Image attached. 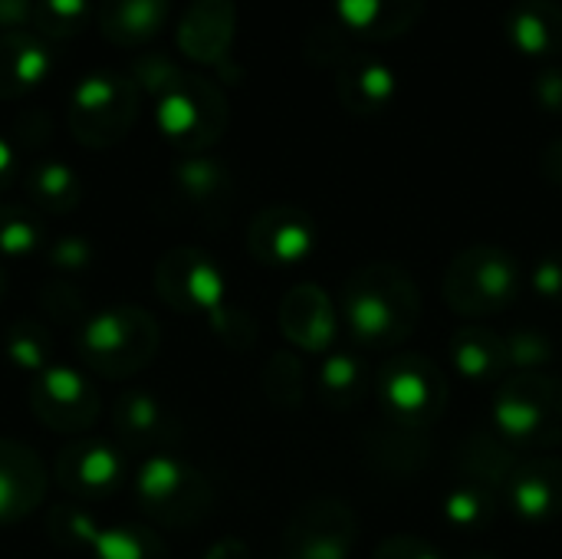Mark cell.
Returning a JSON list of instances; mask_svg holds the SVG:
<instances>
[{
  "label": "cell",
  "mask_w": 562,
  "mask_h": 559,
  "mask_svg": "<svg viewBox=\"0 0 562 559\" xmlns=\"http://www.w3.org/2000/svg\"><path fill=\"white\" fill-rule=\"evenodd\" d=\"M3 353L10 359L13 369L40 376L43 369L53 366V339L49 329L36 320H16L7 333H3Z\"/></svg>",
  "instance_id": "cell-31"
},
{
  "label": "cell",
  "mask_w": 562,
  "mask_h": 559,
  "mask_svg": "<svg viewBox=\"0 0 562 559\" xmlns=\"http://www.w3.org/2000/svg\"><path fill=\"white\" fill-rule=\"evenodd\" d=\"M30 412L53 432H86L99 418V395L82 372L49 366L30 382Z\"/></svg>",
  "instance_id": "cell-12"
},
{
  "label": "cell",
  "mask_w": 562,
  "mask_h": 559,
  "mask_svg": "<svg viewBox=\"0 0 562 559\" xmlns=\"http://www.w3.org/2000/svg\"><path fill=\"white\" fill-rule=\"evenodd\" d=\"M494 432L520 455L562 445V376L517 372L507 376L491 405Z\"/></svg>",
  "instance_id": "cell-3"
},
{
  "label": "cell",
  "mask_w": 562,
  "mask_h": 559,
  "mask_svg": "<svg viewBox=\"0 0 562 559\" xmlns=\"http://www.w3.org/2000/svg\"><path fill=\"white\" fill-rule=\"evenodd\" d=\"M464 559H501L497 554H471V557H464Z\"/></svg>",
  "instance_id": "cell-44"
},
{
  "label": "cell",
  "mask_w": 562,
  "mask_h": 559,
  "mask_svg": "<svg viewBox=\"0 0 562 559\" xmlns=\"http://www.w3.org/2000/svg\"><path fill=\"white\" fill-rule=\"evenodd\" d=\"M280 329L303 353L329 356L336 349V336H339V313L323 287L296 283L280 300Z\"/></svg>",
  "instance_id": "cell-16"
},
{
  "label": "cell",
  "mask_w": 562,
  "mask_h": 559,
  "mask_svg": "<svg viewBox=\"0 0 562 559\" xmlns=\"http://www.w3.org/2000/svg\"><path fill=\"white\" fill-rule=\"evenodd\" d=\"M336 23L356 43H392L418 26L425 0H329Z\"/></svg>",
  "instance_id": "cell-18"
},
{
  "label": "cell",
  "mask_w": 562,
  "mask_h": 559,
  "mask_svg": "<svg viewBox=\"0 0 562 559\" xmlns=\"http://www.w3.org/2000/svg\"><path fill=\"white\" fill-rule=\"evenodd\" d=\"M530 287L540 300L562 306V250L537 257V264L530 267Z\"/></svg>",
  "instance_id": "cell-36"
},
{
  "label": "cell",
  "mask_w": 562,
  "mask_h": 559,
  "mask_svg": "<svg viewBox=\"0 0 562 559\" xmlns=\"http://www.w3.org/2000/svg\"><path fill=\"white\" fill-rule=\"evenodd\" d=\"M16 178V155L13 148L0 138V191H7Z\"/></svg>",
  "instance_id": "cell-42"
},
{
  "label": "cell",
  "mask_w": 562,
  "mask_h": 559,
  "mask_svg": "<svg viewBox=\"0 0 562 559\" xmlns=\"http://www.w3.org/2000/svg\"><path fill=\"white\" fill-rule=\"evenodd\" d=\"M155 283H158L161 300L171 310L211 323V329L231 346H244L254 339L250 316L231 306L227 280L207 254L191 250V247H178L165 254L155 270Z\"/></svg>",
  "instance_id": "cell-2"
},
{
  "label": "cell",
  "mask_w": 562,
  "mask_h": 559,
  "mask_svg": "<svg viewBox=\"0 0 562 559\" xmlns=\"http://www.w3.org/2000/svg\"><path fill=\"white\" fill-rule=\"evenodd\" d=\"M372 376L369 366L362 362V356H356L352 349H333L316 376V389L323 405H329L333 412H349L359 409L362 399L369 395Z\"/></svg>",
  "instance_id": "cell-27"
},
{
  "label": "cell",
  "mask_w": 562,
  "mask_h": 559,
  "mask_svg": "<svg viewBox=\"0 0 562 559\" xmlns=\"http://www.w3.org/2000/svg\"><path fill=\"white\" fill-rule=\"evenodd\" d=\"M507 43L530 59L562 56V3L557 0H514L504 13Z\"/></svg>",
  "instance_id": "cell-22"
},
{
  "label": "cell",
  "mask_w": 562,
  "mask_h": 559,
  "mask_svg": "<svg viewBox=\"0 0 562 559\" xmlns=\"http://www.w3.org/2000/svg\"><path fill=\"white\" fill-rule=\"evenodd\" d=\"M112 425L125 448L148 451V455H168V448L181 438L178 418L165 409L158 395H148V392L122 395L115 402Z\"/></svg>",
  "instance_id": "cell-19"
},
{
  "label": "cell",
  "mask_w": 562,
  "mask_h": 559,
  "mask_svg": "<svg viewBox=\"0 0 562 559\" xmlns=\"http://www.w3.org/2000/svg\"><path fill=\"white\" fill-rule=\"evenodd\" d=\"M3 283H7V280H3V270H0V300H3Z\"/></svg>",
  "instance_id": "cell-45"
},
{
  "label": "cell",
  "mask_w": 562,
  "mask_h": 559,
  "mask_svg": "<svg viewBox=\"0 0 562 559\" xmlns=\"http://www.w3.org/2000/svg\"><path fill=\"white\" fill-rule=\"evenodd\" d=\"M23 188L30 198V208L36 214H69L79 204V178L63 161H36L23 175Z\"/></svg>",
  "instance_id": "cell-28"
},
{
  "label": "cell",
  "mask_w": 562,
  "mask_h": 559,
  "mask_svg": "<svg viewBox=\"0 0 562 559\" xmlns=\"http://www.w3.org/2000/svg\"><path fill=\"white\" fill-rule=\"evenodd\" d=\"M227 115L224 92L198 72H178L155 96V122L161 135L188 155L211 148L224 135Z\"/></svg>",
  "instance_id": "cell-6"
},
{
  "label": "cell",
  "mask_w": 562,
  "mask_h": 559,
  "mask_svg": "<svg viewBox=\"0 0 562 559\" xmlns=\"http://www.w3.org/2000/svg\"><path fill=\"white\" fill-rule=\"evenodd\" d=\"M540 171H543V178L553 188H562V138H553V142L543 145V152H540Z\"/></svg>",
  "instance_id": "cell-41"
},
{
  "label": "cell",
  "mask_w": 562,
  "mask_h": 559,
  "mask_svg": "<svg viewBox=\"0 0 562 559\" xmlns=\"http://www.w3.org/2000/svg\"><path fill=\"white\" fill-rule=\"evenodd\" d=\"M168 0H99V30L115 46H142L168 20Z\"/></svg>",
  "instance_id": "cell-26"
},
{
  "label": "cell",
  "mask_w": 562,
  "mask_h": 559,
  "mask_svg": "<svg viewBox=\"0 0 562 559\" xmlns=\"http://www.w3.org/2000/svg\"><path fill=\"white\" fill-rule=\"evenodd\" d=\"M43 244V221L33 208L0 204V254L26 257Z\"/></svg>",
  "instance_id": "cell-33"
},
{
  "label": "cell",
  "mask_w": 562,
  "mask_h": 559,
  "mask_svg": "<svg viewBox=\"0 0 562 559\" xmlns=\"http://www.w3.org/2000/svg\"><path fill=\"white\" fill-rule=\"evenodd\" d=\"M445 521L464 534H477L484 527L494 524L497 517V491L487 488V484H477V481H468L461 478L448 494H445Z\"/></svg>",
  "instance_id": "cell-30"
},
{
  "label": "cell",
  "mask_w": 562,
  "mask_h": 559,
  "mask_svg": "<svg viewBox=\"0 0 562 559\" xmlns=\"http://www.w3.org/2000/svg\"><path fill=\"white\" fill-rule=\"evenodd\" d=\"M524 287L520 260L501 244H471L445 270V303L468 320L504 313Z\"/></svg>",
  "instance_id": "cell-4"
},
{
  "label": "cell",
  "mask_w": 562,
  "mask_h": 559,
  "mask_svg": "<svg viewBox=\"0 0 562 559\" xmlns=\"http://www.w3.org/2000/svg\"><path fill=\"white\" fill-rule=\"evenodd\" d=\"M527 455H520L514 445H507L494 428H477L471 435H464V441L458 445V471L468 481L487 484L494 491H504V484L510 481V474L517 471V465Z\"/></svg>",
  "instance_id": "cell-24"
},
{
  "label": "cell",
  "mask_w": 562,
  "mask_h": 559,
  "mask_svg": "<svg viewBox=\"0 0 562 559\" xmlns=\"http://www.w3.org/2000/svg\"><path fill=\"white\" fill-rule=\"evenodd\" d=\"M263 389H267L270 402H277V405H286V409L300 405V399H303V369L296 366V359L286 356V353L273 356L267 362V372H263Z\"/></svg>",
  "instance_id": "cell-35"
},
{
  "label": "cell",
  "mask_w": 562,
  "mask_h": 559,
  "mask_svg": "<svg viewBox=\"0 0 562 559\" xmlns=\"http://www.w3.org/2000/svg\"><path fill=\"white\" fill-rule=\"evenodd\" d=\"M507 359H510V376L517 372H547L557 359L553 339L537 329V326H514L504 333Z\"/></svg>",
  "instance_id": "cell-32"
},
{
  "label": "cell",
  "mask_w": 562,
  "mask_h": 559,
  "mask_svg": "<svg viewBox=\"0 0 562 559\" xmlns=\"http://www.w3.org/2000/svg\"><path fill=\"white\" fill-rule=\"evenodd\" d=\"M316 241H319V227L313 214L303 208H290V204L263 208L247 227L250 257L273 270H290L310 260V254L316 250Z\"/></svg>",
  "instance_id": "cell-11"
},
{
  "label": "cell",
  "mask_w": 562,
  "mask_h": 559,
  "mask_svg": "<svg viewBox=\"0 0 562 559\" xmlns=\"http://www.w3.org/2000/svg\"><path fill=\"white\" fill-rule=\"evenodd\" d=\"M504 501L517 514L520 524L543 527L562 517V458L557 455H530L517 465L510 481L504 484Z\"/></svg>",
  "instance_id": "cell-15"
},
{
  "label": "cell",
  "mask_w": 562,
  "mask_h": 559,
  "mask_svg": "<svg viewBox=\"0 0 562 559\" xmlns=\"http://www.w3.org/2000/svg\"><path fill=\"white\" fill-rule=\"evenodd\" d=\"M451 366L468 382H504L510 376V359L504 346V333L484 323H464L451 336Z\"/></svg>",
  "instance_id": "cell-23"
},
{
  "label": "cell",
  "mask_w": 562,
  "mask_h": 559,
  "mask_svg": "<svg viewBox=\"0 0 562 559\" xmlns=\"http://www.w3.org/2000/svg\"><path fill=\"white\" fill-rule=\"evenodd\" d=\"M138 507L161 527H194L207 517L214 491L207 478L188 461L168 455H151L135 478Z\"/></svg>",
  "instance_id": "cell-8"
},
{
  "label": "cell",
  "mask_w": 562,
  "mask_h": 559,
  "mask_svg": "<svg viewBox=\"0 0 562 559\" xmlns=\"http://www.w3.org/2000/svg\"><path fill=\"white\" fill-rule=\"evenodd\" d=\"M49 257L59 270H86V264L92 260V250H89L86 237H59L49 247Z\"/></svg>",
  "instance_id": "cell-39"
},
{
  "label": "cell",
  "mask_w": 562,
  "mask_h": 559,
  "mask_svg": "<svg viewBox=\"0 0 562 559\" xmlns=\"http://www.w3.org/2000/svg\"><path fill=\"white\" fill-rule=\"evenodd\" d=\"M175 178H178L181 194H184L191 204L207 208V211H221V208L231 201V191H234L227 168H224L221 161L201 158V155L181 161L178 171H175Z\"/></svg>",
  "instance_id": "cell-29"
},
{
  "label": "cell",
  "mask_w": 562,
  "mask_h": 559,
  "mask_svg": "<svg viewBox=\"0 0 562 559\" xmlns=\"http://www.w3.org/2000/svg\"><path fill=\"white\" fill-rule=\"evenodd\" d=\"M142 89L132 76L122 72H89L69 102L72 135L89 148L115 145L122 135L132 132L138 119Z\"/></svg>",
  "instance_id": "cell-9"
},
{
  "label": "cell",
  "mask_w": 562,
  "mask_h": 559,
  "mask_svg": "<svg viewBox=\"0 0 562 559\" xmlns=\"http://www.w3.org/2000/svg\"><path fill=\"white\" fill-rule=\"evenodd\" d=\"M372 559H448L438 547H431L428 540L422 537H412V534H395V537H385Z\"/></svg>",
  "instance_id": "cell-37"
},
{
  "label": "cell",
  "mask_w": 562,
  "mask_h": 559,
  "mask_svg": "<svg viewBox=\"0 0 562 559\" xmlns=\"http://www.w3.org/2000/svg\"><path fill=\"white\" fill-rule=\"evenodd\" d=\"M53 56L43 36L13 30L0 36V99H16L49 76Z\"/></svg>",
  "instance_id": "cell-25"
},
{
  "label": "cell",
  "mask_w": 562,
  "mask_h": 559,
  "mask_svg": "<svg viewBox=\"0 0 562 559\" xmlns=\"http://www.w3.org/2000/svg\"><path fill=\"white\" fill-rule=\"evenodd\" d=\"M56 484L76 501H99L115 494L128 478V461L119 448L99 441H79L56 455L53 461Z\"/></svg>",
  "instance_id": "cell-14"
},
{
  "label": "cell",
  "mask_w": 562,
  "mask_h": 559,
  "mask_svg": "<svg viewBox=\"0 0 562 559\" xmlns=\"http://www.w3.org/2000/svg\"><path fill=\"white\" fill-rule=\"evenodd\" d=\"M398 89H402L398 72L372 53L356 49L346 63L336 66V96L342 109L359 119L382 115L398 99Z\"/></svg>",
  "instance_id": "cell-17"
},
{
  "label": "cell",
  "mask_w": 562,
  "mask_h": 559,
  "mask_svg": "<svg viewBox=\"0 0 562 559\" xmlns=\"http://www.w3.org/2000/svg\"><path fill=\"white\" fill-rule=\"evenodd\" d=\"M204 559H250V550L244 544H237V540H224V544H217Z\"/></svg>",
  "instance_id": "cell-43"
},
{
  "label": "cell",
  "mask_w": 562,
  "mask_h": 559,
  "mask_svg": "<svg viewBox=\"0 0 562 559\" xmlns=\"http://www.w3.org/2000/svg\"><path fill=\"white\" fill-rule=\"evenodd\" d=\"M53 537L66 547H89L92 559H168V550L158 534L148 527H95L89 514L79 507L53 511Z\"/></svg>",
  "instance_id": "cell-13"
},
{
  "label": "cell",
  "mask_w": 562,
  "mask_h": 559,
  "mask_svg": "<svg viewBox=\"0 0 562 559\" xmlns=\"http://www.w3.org/2000/svg\"><path fill=\"white\" fill-rule=\"evenodd\" d=\"M79 359L109 379L145 369L158 353V323L138 306H112L79 323L76 329Z\"/></svg>",
  "instance_id": "cell-5"
},
{
  "label": "cell",
  "mask_w": 562,
  "mask_h": 559,
  "mask_svg": "<svg viewBox=\"0 0 562 559\" xmlns=\"http://www.w3.org/2000/svg\"><path fill=\"white\" fill-rule=\"evenodd\" d=\"M339 316L356 346L398 349L422 323V290L398 264H366L346 280Z\"/></svg>",
  "instance_id": "cell-1"
},
{
  "label": "cell",
  "mask_w": 562,
  "mask_h": 559,
  "mask_svg": "<svg viewBox=\"0 0 562 559\" xmlns=\"http://www.w3.org/2000/svg\"><path fill=\"white\" fill-rule=\"evenodd\" d=\"M533 99L550 115H562V63H547L533 76Z\"/></svg>",
  "instance_id": "cell-38"
},
{
  "label": "cell",
  "mask_w": 562,
  "mask_h": 559,
  "mask_svg": "<svg viewBox=\"0 0 562 559\" xmlns=\"http://www.w3.org/2000/svg\"><path fill=\"white\" fill-rule=\"evenodd\" d=\"M46 468L33 448L0 438V527L30 517L46 494Z\"/></svg>",
  "instance_id": "cell-20"
},
{
  "label": "cell",
  "mask_w": 562,
  "mask_h": 559,
  "mask_svg": "<svg viewBox=\"0 0 562 559\" xmlns=\"http://www.w3.org/2000/svg\"><path fill=\"white\" fill-rule=\"evenodd\" d=\"M375 395L385 422L425 432L448 409V379L445 372L422 353L392 356L375 376Z\"/></svg>",
  "instance_id": "cell-7"
},
{
  "label": "cell",
  "mask_w": 562,
  "mask_h": 559,
  "mask_svg": "<svg viewBox=\"0 0 562 559\" xmlns=\"http://www.w3.org/2000/svg\"><path fill=\"white\" fill-rule=\"evenodd\" d=\"M237 33L234 0H194L178 26V46L188 59L221 66Z\"/></svg>",
  "instance_id": "cell-21"
},
{
  "label": "cell",
  "mask_w": 562,
  "mask_h": 559,
  "mask_svg": "<svg viewBox=\"0 0 562 559\" xmlns=\"http://www.w3.org/2000/svg\"><path fill=\"white\" fill-rule=\"evenodd\" d=\"M359 540V514L342 501H313L293 514L283 559H349Z\"/></svg>",
  "instance_id": "cell-10"
},
{
  "label": "cell",
  "mask_w": 562,
  "mask_h": 559,
  "mask_svg": "<svg viewBox=\"0 0 562 559\" xmlns=\"http://www.w3.org/2000/svg\"><path fill=\"white\" fill-rule=\"evenodd\" d=\"M89 20V0H36L33 7V23L40 36L49 40H66L79 33Z\"/></svg>",
  "instance_id": "cell-34"
},
{
  "label": "cell",
  "mask_w": 562,
  "mask_h": 559,
  "mask_svg": "<svg viewBox=\"0 0 562 559\" xmlns=\"http://www.w3.org/2000/svg\"><path fill=\"white\" fill-rule=\"evenodd\" d=\"M33 0H0V26L13 33L16 26L33 20Z\"/></svg>",
  "instance_id": "cell-40"
}]
</instances>
